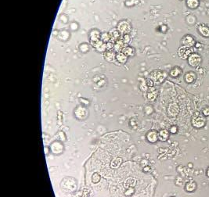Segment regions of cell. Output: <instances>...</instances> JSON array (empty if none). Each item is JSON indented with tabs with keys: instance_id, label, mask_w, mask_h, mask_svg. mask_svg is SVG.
<instances>
[{
	"instance_id": "1",
	"label": "cell",
	"mask_w": 209,
	"mask_h": 197,
	"mask_svg": "<svg viewBox=\"0 0 209 197\" xmlns=\"http://www.w3.org/2000/svg\"><path fill=\"white\" fill-rule=\"evenodd\" d=\"M192 53H193V49L190 47H186V46H182L178 50V55H179V58L182 59H188Z\"/></svg>"
},
{
	"instance_id": "2",
	"label": "cell",
	"mask_w": 209,
	"mask_h": 197,
	"mask_svg": "<svg viewBox=\"0 0 209 197\" xmlns=\"http://www.w3.org/2000/svg\"><path fill=\"white\" fill-rule=\"evenodd\" d=\"M192 125L195 128H202L203 127H204V125L206 124V118L204 117V116H200V115H197V116L193 117L192 118Z\"/></svg>"
},
{
	"instance_id": "3",
	"label": "cell",
	"mask_w": 209,
	"mask_h": 197,
	"mask_svg": "<svg viewBox=\"0 0 209 197\" xmlns=\"http://www.w3.org/2000/svg\"><path fill=\"white\" fill-rule=\"evenodd\" d=\"M201 61H202L201 57L197 53H192L188 58V63L193 67H198L199 65L201 64Z\"/></svg>"
},
{
	"instance_id": "4",
	"label": "cell",
	"mask_w": 209,
	"mask_h": 197,
	"mask_svg": "<svg viewBox=\"0 0 209 197\" xmlns=\"http://www.w3.org/2000/svg\"><path fill=\"white\" fill-rule=\"evenodd\" d=\"M181 43H182V46L192 48L193 46H195L196 42L191 35H185L181 40Z\"/></svg>"
},
{
	"instance_id": "5",
	"label": "cell",
	"mask_w": 209,
	"mask_h": 197,
	"mask_svg": "<svg viewBox=\"0 0 209 197\" xmlns=\"http://www.w3.org/2000/svg\"><path fill=\"white\" fill-rule=\"evenodd\" d=\"M147 140L150 143H155L157 142L159 140V137H158V132L155 130H151L147 132Z\"/></svg>"
},
{
	"instance_id": "6",
	"label": "cell",
	"mask_w": 209,
	"mask_h": 197,
	"mask_svg": "<svg viewBox=\"0 0 209 197\" xmlns=\"http://www.w3.org/2000/svg\"><path fill=\"white\" fill-rule=\"evenodd\" d=\"M179 106L176 104V103H171L169 105L168 109V115L171 117H175L179 114Z\"/></svg>"
},
{
	"instance_id": "7",
	"label": "cell",
	"mask_w": 209,
	"mask_h": 197,
	"mask_svg": "<svg viewBox=\"0 0 209 197\" xmlns=\"http://www.w3.org/2000/svg\"><path fill=\"white\" fill-rule=\"evenodd\" d=\"M117 30L122 34H127L130 31V25L126 21H122L117 26Z\"/></svg>"
},
{
	"instance_id": "8",
	"label": "cell",
	"mask_w": 209,
	"mask_h": 197,
	"mask_svg": "<svg viewBox=\"0 0 209 197\" xmlns=\"http://www.w3.org/2000/svg\"><path fill=\"white\" fill-rule=\"evenodd\" d=\"M64 149V146L59 142L53 143L51 146V150L54 154H60L63 152Z\"/></svg>"
},
{
	"instance_id": "9",
	"label": "cell",
	"mask_w": 209,
	"mask_h": 197,
	"mask_svg": "<svg viewBox=\"0 0 209 197\" xmlns=\"http://www.w3.org/2000/svg\"><path fill=\"white\" fill-rule=\"evenodd\" d=\"M184 79L186 83L190 84V83H193V81H195V80L197 79V75L194 72L190 71V72H187L185 74Z\"/></svg>"
},
{
	"instance_id": "10",
	"label": "cell",
	"mask_w": 209,
	"mask_h": 197,
	"mask_svg": "<svg viewBox=\"0 0 209 197\" xmlns=\"http://www.w3.org/2000/svg\"><path fill=\"white\" fill-rule=\"evenodd\" d=\"M74 113L76 114L77 118L83 119L85 118V117L87 116V110L84 108V107L79 106V107L76 109V110H75Z\"/></svg>"
},
{
	"instance_id": "11",
	"label": "cell",
	"mask_w": 209,
	"mask_h": 197,
	"mask_svg": "<svg viewBox=\"0 0 209 197\" xmlns=\"http://www.w3.org/2000/svg\"><path fill=\"white\" fill-rule=\"evenodd\" d=\"M159 140L161 142H165L169 138V132L168 130H161L158 132Z\"/></svg>"
},
{
	"instance_id": "12",
	"label": "cell",
	"mask_w": 209,
	"mask_h": 197,
	"mask_svg": "<svg viewBox=\"0 0 209 197\" xmlns=\"http://www.w3.org/2000/svg\"><path fill=\"white\" fill-rule=\"evenodd\" d=\"M197 189V183L194 181H188L187 183L186 184L185 186V190L188 192H193Z\"/></svg>"
},
{
	"instance_id": "13",
	"label": "cell",
	"mask_w": 209,
	"mask_h": 197,
	"mask_svg": "<svg viewBox=\"0 0 209 197\" xmlns=\"http://www.w3.org/2000/svg\"><path fill=\"white\" fill-rule=\"evenodd\" d=\"M100 34L98 31L93 30L91 31V33H90V40H91L92 44L100 41Z\"/></svg>"
},
{
	"instance_id": "14",
	"label": "cell",
	"mask_w": 209,
	"mask_h": 197,
	"mask_svg": "<svg viewBox=\"0 0 209 197\" xmlns=\"http://www.w3.org/2000/svg\"><path fill=\"white\" fill-rule=\"evenodd\" d=\"M198 31L201 35H203L205 38H209V27L206 25H201L198 27Z\"/></svg>"
},
{
	"instance_id": "15",
	"label": "cell",
	"mask_w": 209,
	"mask_h": 197,
	"mask_svg": "<svg viewBox=\"0 0 209 197\" xmlns=\"http://www.w3.org/2000/svg\"><path fill=\"white\" fill-rule=\"evenodd\" d=\"M165 78V76H164L163 73H161L160 71H157L156 74H153V81H154L156 83H161L162 82L164 78Z\"/></svg>"
},
{
	"instance_id": "16",
	"label": "cell",
	"mask_w": 209,
	"mask_h": 197,
	"mask_svg": "<svg viewBox=\"0 0 209 197\" xmlns=\"http://www.w3.org/2000/svg\"><path fill=\"white\" fill-rule=\"evenodd\" d=\"M136 180L133 178H127L125 181L124 182V186L125 189H128V188H134L136 185Z\"/></svg>"
},
{
	"instance_id": "17",
	"label": "cell",
	"mask_w": 209,
	"mask_h": 197,
	"mask_svg": "<svg viewBox=\"0 0 209 197\" xmlns=\"http://www.w3.org/2000/svg\"><path fill=\"white\" fill-rule=\"evenodd\" d=\"M200 2L199 0H186V5L190 9L194 10L199 6Z\"/></svg>"
},
{
	"instance_id": "18",
	"label": "cell",
	"mask_w": 209,
	"mask_h": 197,
	"mask_svg": "<svg viewBox=\"0 0 209 197\" xmlns=\"http://www.w3.org/2000/svg\"><path fill=\"white\" fill-rule=\"evenodd\" d=\"M182 74V69L179 68V67H176L172 68L170 71V75L173 78H177L179 75H181Z\"/></svg>"
},
{
	"instance_id": "19",
	"label": "cell",
	"mask_w": 209,
	"mask_h": 197,
	"mask_svg": "<svg viewBox=\"0 0 209 197\" xmlns=\"http://www.w3.org/2000/svg\"><path fill=\"white\" fill-rule=\"evenodd\" d=\"M122 163V159L120 158V157H117L114 160H113L111 162V168H119L121 164Z\"/></svg>"
},
{
	"instance_id": "20",
	"label": "cell",
	"mask_w": 209,
	"mask_h": 197,
	"mask_svg": "<svg viewBox=\"0 0 209 197\" xmlns=\"http://www.w3.org/2000/svg\"><path fill=\"white\" fill-rule=\"evenodd\" d=\"M110 36H111V38L114 39V41H117L120 38V32L118 31V30H114L111 31Z\"/></svg>"
},
{
	"instance_id": "21",
	"label": "cell",
	"mask_w": 209,
	"mask_h": 197,
	"mask_svg": "<svg viewBox=\"0 0 209 197\" xmlns=\"http://www.w3.org/2000/svg\"><path fill=\"white\" fill-rule=\"evenodd\" d=\"M105 59L108 61H113L114 59V52L112 50H107L105 53Z\"/></svg>"
},
{
	"instance_id": "22",
	"label": "cell",
	"mask_w": 209,
	"mask_h": 197,
	"mask_svg": "<svg viewBox=\"0 0 209 197\" xmlns=\"http://www.w3.org/2000/svg\"><path fill=\"white\" fill-rule=\"evenodd\" d=\"M116 59L121 63H125L126 62V60H127V56L125 55L124 53H122V52H120L118 53L117 55H116Z\"/></svg>"
},
{
	"instance_id": "23",
	"label": "cell",
	"mask_w": 209,
	"mask_h": 197,
	"mask_svg": "<svg viewBox=\"0 0 209 197\" xmlns=\"http://www.w3.org/2000/svg\"><path fill=\"white\" fill-rule=\"evenodd\" d=\"M123 53L126 56H132L133 54V49L130 47H125L122 49Z\"/></svg>"
},
{
	"instance_id": "24",
	"label": "cell",
	"mask_w": 209,
	"mask_h": 197,
	"mask_svg": "<svg viewBox=\"0 0 209 197\" xmlns=\"http://www.w3.org/2000/svg\"><path fill=\"white\" fill-rule=\"evenodd\" d=\"M101 176L98 174V173H95L93 174L92 176V181L93 183H98L99 181H100Z\"/></svg>"
},
{
	"instance_id": "25",
	"label": "cell",
	"mask_w": 209,
	"mask_h": 197,
	"mask_svg": "<svg viewBox=\"0 0 209 197\" xmlns=\"http://www.w3.org/2000/svg\"><path fill=\"white\" fill-rule=\"evenodd\" d=\"M114 48L115 49V50H117V51H119L121 49H123L122 42H119V41L116 42L114 43Z\"/></svg>"
},
{
	"instance_id": "26",
	"label": "cell",
	"mask_w": 209,
	"mask_h": 197,
	"mask_svg": "<svg viewBox=\"0 0 209 197\" xmlns=\"http://www.w3.org/2000/svg\"><path fill=\"white\" fill-rule=\"evenodd\" d=\"M134 192H135L134 188H128V189H126L125 194L126 196H132V195L134 193Z\"/></svg>"
},
{
	"instance_id": "27",
	"label": "cell",
	"mask_w": 209,
	"mask_h": 197,
	"mask_svg": "<svg viewBox=\"0 0 209 197\" xmlns=\"http://www.w3.org/2000/svg\"><path fill=\"white\" fill-rule=\"evenodd\" d=\"M156 96H157V92H151L148 94V98L150 100H154Z\"/></svg>"
},
{
	"instance_id": "28",
	"label": "cell",
	"mask_w": 209,
	"mask_h": 197,
	"mask_svg": "<svg viewBox=\"0 0 209 197\" xmlns=\"http://www.w3.org/2000/svg\"><path fill=\"white\" fill-rule=\"evenodd\" d=\"M202 113L204 117H208L209 116V107L208 106H206L204 107L202 110Z\"/></svg>"
},
{
	"instance_id": "29",
	"label": "cell",
	"mask_w": 209,
	"mask_h": 197,
	"mask_svg": "<svg viewBox=\"0 0 209 197\" xmlns=\"http://www.w3.org/2000/svg\"><path fill=\"white\" fill-rule=\"evenodd\" d=\"M177 132H178V127H176V126H171V127H170V130H169V132L171 133V134H176V133H177Z\"/></svg>"
},
{
	"instance_id": "30",
	"label": "cell",
	"mask_w": 209,
	"mask_h": 197,
	"mask_svg": "<svg viewBox=\"0 0 209 197\" xmlns=\"http://www.w3.org/2000/svg\"><path fill=\"white\" fill-rule=\"evenodd\" d=\"M82 197H89V191L88 189H85L82 192Z\"/></svg>"
},
{
	"instance_id": "31",
	"label": "cell",
	"mask_w": 209,
	"mask_h": 197,
	"mask_svg": "<svg viewBox=\"0 0 209 197\" xmlns=\"http://www.w3.org/2000/svg\"><path fill=\"white\" fill-rule=\"evenodd\" d=\"M143 170L144 171H146V172H147V171H150V170H151V168H150V167H148V166H147V167H145V168H143Z\"/></svg>"
},
{
	"instance_id": "32",
	"label": "cell",
	"mask_w": 209,
	"mask_h": 197,
	"mask_svg": "<svg viewBox=\"0 0 209 197\" xmlns=\"http://www.w3.org/2000/svg\"><path fill=\"white\" fill-rule=\"evenodd\" d=\"M124 39H125V43H128V42L129 40V38L128 37V35H125V37H124Z\"/></svg>"
},
{
	"instance_id": "33",
	"label": "cell",
	"mask_w": 209,
	"mask_h": 197,
	"mask_svg": "<svg viewBox=\"0 0 209 197\" xmlns=\"http://www.w3.org/2000/svg\"><path fill=\"white\" fill-rule=\"evenodd\" d=\"M147 85H148L149 87H152L153 86V81H152V80H150H150L148 81Z\"/></svg>"
},
{
	"instance_id": "34",
	"label": "cell",
	"mask_w": 209,
	"mask_h": 197,
	"mask_svg": "<svg viewBox=\"0 0 209 197\" xmlns=\"http://www.w3.org/2000/svg\"><path fill=\"white\" fill-rule=\"evenodd\" d=\"M207 175H208V177H209V170H208V171H207Z\"/></svg>"
},
{
	"instance_id": "35",
	"label": "cell",
	"mask_w": 209,
	"mask_h": 197,
	"mask_svg": "<svg viewBox=\"0 0 209 197\" xmlns=\"http://www.w3.org/2000/svg\"><path fill=\"white\" fill-rule=\"evenodd\" d=\"M171 197H176V196H171Z\"/></svg>"
},
{
	"instance_id": "36",
	"label": "cell",
	"mask_w": 209,
	"mask_h": 197,
	"mask_svg": "<svg viewBox=\"0 0 209 197\" xmlns=\"http://www.w3.org/2000/svg\"><path fill=\"white\" fill-rule=\"evenodd\" d=\"M203 1H204V0H203Z\"/></svg>"
}]
</instances>
